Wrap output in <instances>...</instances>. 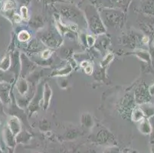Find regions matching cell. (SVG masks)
<instances>
[{"label":"cell","instance_id":"6da1fadb","mask_svg":"<svg viewBox=\"0 0 154 153\" xmlns=\"http://www.w3.org/2000/svg\"><path fill=\"white\" fill-rule=\"evenodd\" d=\"M150 99V94L149 90L144 85H140L139 88H137V100L138 103H146Z\"/></svg>","mask_w":154,"mask_h":153},{"label":"cell","instance_id":"7a4b0ae2","mask_svg":"<svg viewBox=\"0 0 154 153\" xmlns=\"http://www.w3.org/2000/svg\"><path fill=\"white\" fill-rule=\"evenodd\" d=\"M144 12L147 15H154V0H148L143 6Z\"/></svg>","mask_w":154,"mask_h":153},{"label":"cell","instance_id":"3957f363","mask_svg":"<svg viewBox=\"0 0 154 153\" xmlns=\"http://www.w3.org/2000/svg\"><path fill=\"white\" fill-rule=\"evenodd\" d=\"M152 127H151L150 122L147 120H145L140 124V131L144 134H149L151 133Z\"/></svg>","mask_w":154,"mask_h":153},{"label":"cell","instance_id":"277c9868","mask_svg":"<svg viewBox=\"0 0 154 153\" xmlns=\"http://www.w3.org/2000/svg\"><path fill=\"white\" fill-rule=\"evenodd\" d=\"M144 116L145 115H144L141 108H137V109H134V113H133V119L135 121H139V120H143Z\"/></svg>","mask_w":154,"mask_h":153},{"label":"cell","instance_id":"5b68a950","mask_svg":"<svg viewBox=\"0 0 154 153\" xmlns=\"http://www.w3.org/2000/svg\"><path fill=\"white\" fill-rule=\"evenodd\" d=\"M143 112L144 115L147 116V117H150V116H153L154 114V108L153 106H149V105H143V106L141 109Z\"/></svg>","mask_w":154,"mask_h":153},{"label":"cell","instance_id":"8992f818","mask_svg":"<svg viewBox=\"0 0 154 153\" xmlns=\"http://www.w3.org/2000/svg\"><path fill=\"white\" fill-rule=\"evenodd\" d=\"M30 36H29V33L27 32H25V31H22L19 33V39L22 41H25L29 40Z\"/></svg>","mask_w":154,"mask_h":153},{"label":"cell","instance_id":"52a82bcc","mask_svg":"<svg viewBox=\"0 0 154 153\" xmlns=\"http://www.w3.org/2000/svg\"><path fill=\"white\" fill-rule=\"evenodd\" d=\"M21 13H22V17H23V19H27L29 18V14H28V9L26 7L23 6L21 8Z\"/></svg>","mask_w":154,"mask_h":153},{"label":"cell","instance_id":"ba28073f","mask_svg":"<svg viewBox=\"0 0 154 153\" xmlns=\"http://www.w3.org/2000/svg\"><path fill=\"white\" fill-rule=\"evenodd\" d=\"M15 6V3H14L13 1H8L7 2L5 3V6H4V8L5 10H9V9H11L13 7Z\"/></svg>","mask_w":154,"mask_h":153},{"label":"cell","instance_id":"9c48e42d","mask_svg":"<svg viewBox=\"0 0 154 153\" xmlns=\"http://www.w3.org/2000/svg\"><path fill=\"white\" fill-rule=\"evenodd\" d=\"M151 127H152V130H151V133H152V136H151V139L154 141V117H152L151 119Z\"/></svg>","mask_w":154,"mask_h":153},{"label":"cell","instance_id":"30bf717a","mask_svg":"<svg viewBox=\"0 0 154 153\" xmlns=\"http://www.w3.org/2000/svg\"><path fill=\"white\" fill-rule=\"evenodd\" d=\"M105 153H120V151H119L118 148H109V149H107V151H105Z\"/></svg>","mask_w":154,"mask_h":153},{"label":"cell","instance_id":"8fae6325","mask_svg":"<svg viewBox=\"0 0 154 153\" xmlns=\"http://www.w3.org/2000/svg\"><path fill=\"white\" fill-rule=\"evenodd\" d=\"M49 54H50L49 50H45V52H43V54H42L43 58H45V59L48 58V57H49Z\"/></svg>","mask_w":154,"mask_h":153},{"label":"cell","instance_id":"7c38bea8","mask_svg":"<svg viewBox=\"0 0 154 153\" xmlns=\"http://www.w3.org/2000/svg\"><path fill=\"white\" fill-rule=\"evenodd\" d=\"M149 92L150 95H154V84H152L150 87H149Z\"/></svg>","mask_w":154,"mask_h":153},{"label":"cell","instance_id":"4fadbf2b","mask_svg":"<svg viewBox=\"0 0 154 153\" xmlns=\"http://www.w3.org/2000/svg\"><path fill=\"white\" fill-rule=\"evenodd\" d=\"M85 71H86V72L88 73V74H91V67L87 66L86 68H85Z\"/></svg>","mask_w":154,"mask_h":153},{"label":"cell","instance_id":"5bb4252c","mask_svg":"<svg viewBox=\"0 0 154 153\" xmlns=\"http://www.w3.org/2000/svg\"><path fill=\"white\" fill-rule=\"evenodd\" d=\"M15 20L16 22H20V17L18 15H15Z\"/></svg>","mask_w":154,"mask_h":153},{"label":"cell","instance_id":"9a60e30c","mask_svg":"<svg viewBox=\"0 0 154 153\" xmlns=\"http://www.w3.org/2000/svg\"><path fill=\"white\" fill-rule=\"evenodd\" d=\"M45 2H52V1H56V0H44ZM57 1H60V0H57Z\"/></svg>","mask_w":154,"mask_h":153},{"label":"cell","instance_id":"2e32d148","mask_svg":"<svg viewBox=\"0 0 154 153\" xmlns=\"http://www.w3.org/2000/svg\"><path fill=\"white\" fill-rule=\"evenodd\" d=\"M152 153H154V148H152Z\"/></svg>","mask_w":154,"mask_h":153}]
</instances>
